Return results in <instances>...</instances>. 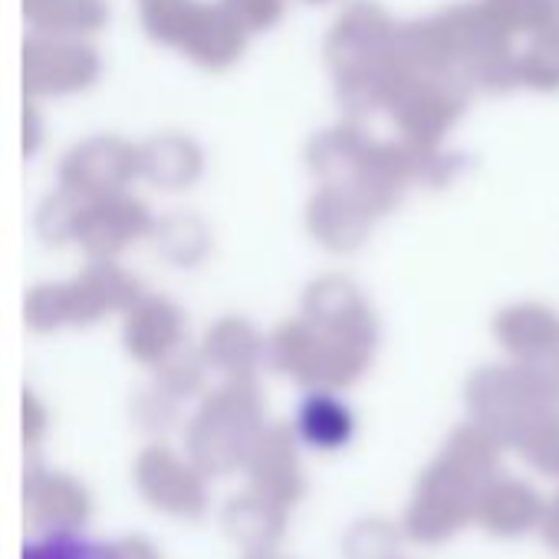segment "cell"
Returning <instances> with one entry per match:
<instances>
[{"mask_svg": "<svg viewBox=\"0 0 559 559\" xmlns=\"http://www.w3.org/2000/svg\"><path fill=\"white\" fill-rule=\"evenodd\" d=\"M484 480L461 471L451 461H438L425 471V477L415 487L412 503L405 507L402 530L415 543H444L454 533H461L471 520H477V503L484 493Z\"/></svg>", "mask_w": 559, "mask_h": 559, "instance_id": "6da1fadb", "label": "cell"}, {"mask_svg": "<svg viewBox=\"0 0 559 559\" xmlns=\"http://www.w3.org/2000/svg\"><path fill=\"white\" fill-rule=\"evenodd\" d=\"M135 484L155 510H165L171 516L198 520L207 510V493H204L198 471L181 464L165 448H152L139 457Z\"/></svg>", "mask_w": 559, "mask_h": 559, "instance_id": "7a4b0ae2", "label": "cell"}, {"mask_svg": "<svg viewBox=\"0 0 559 559\" xmlns=\"http://www.w3.org/2000/svg\"><path fill=\"white\" fill-rule=\"evenodd\" d=\"M24 513L37 533H73L90 516V497L67 474L31 471L24 487Z\"/></svg>", "mask_w": 559, "mask_h": 559, "instance_id": "3957f363", "label": "cell"}, {"mask_svg": "<svg viewBox=\"0 0 559 559\" xmlns=\"http://www.w3.org/2000/svg\"><path fill=\"white\" fill-rule=\"evenodd\" d=\"M247 477L250 490L290 507L304 493V477L297 467V451L287 431H276L247 451Z\"/></svg>", "mask_w": 559, "mask_h": 559, "instance_id": "277c9868", "label": "cell"}, {"mask_svg": "<svg viewBox=\"0 0 559 559\" xmlns=\"http://www.w3.org/2000/svg\"><path fill=\"white\" fill-rule=\"evenodd\" d=\"M546 503L530 484L520 480H490L477 503V520L493 536H523L543 523Z\"/></svg>", "mask_w": 559, "mask_h": 559, "instance_id": "5b68a950", "label": "cell"}, {"mask_svg": "<svg viewBox=\"0 0 559 559\" xmlns=\"http://www.w3.org/2000/svg\"><path fill=\"white\" fill-rule=\"evenodd\" d=\"M221 530L230 543L247 549H273L287 533V507L257 490L230 497L221 510Z\"/></svg>", "mask_w": 559, "mask_h": 559, "instance_id": "8992f818", "label": "cell"}, {"mask_svg": "<svg viewBox=\"0 0 559 559\" xmlns=\"http://www.w3.org/2000/svg\"><path fill=\"white\" fill-rule=\"evenodd\" d=\"M250 451V421L237 412H214L191 435V457L204 474H227Z\"/></svg>", "mask_w": 559, "mask_h": 559, "instance_id": "52a82bcc", "label": "cell"}, {"mask_svg": "<svg viewBox=\"0 0 559 559\" xmlns=\"http://www.w3.org/2000/svg\"><path fill=\"white\" fill-rule=\"evenodd\" d=\"M356 431L353 412L330 392H310L297 408V438L320 451L346 448Z\"/></svg>", "mask_w": 559, "mask_h": 559, "instance_id": "ba28073f", "label": "cell"}, {"mask_svg": "<svg viewBox=\"0 0 559 559\" xmlns=\"http://www.w3.org/2000/svg\"><path fill=\"white\" fill-rule=\"evenodd\" d=\"M402 530L385 516H362L343 533V559H395Z\"/></svg>", "mask_w": 559, "mask_h": 559, "instance_id": "9c48e42d", "label": "cell"}, {"mask_svg": "<svg viewBox=\"0 0 559 559\" xmlns=\"http://www.w3.org/2000/svg\"><path fill=\"white\" fill-rule=\"evenodd\" d=\"M21 559H116L112 543L86 539L73 533H44L40 539L27 543Z\"/></svg>", "mask_w": 559, "mask_h": 559, "instance_id": "30bf717a", "label": "cell"}, {"mask_svg": "<svg viewBox=\"0 0 559 559\" xmlns=\"http://www.w3.org/2000/svg\"><path fill=\"white\" fill-rule=\"evenodd\" d=\"M444 461L457 464L461 471L474 474L477 480L490 484L493 480V444L484 438V435H471V431H461L451 448L444 451Z\"/></svg>", "mask_w": 559, "mask_h": 559, "instance_id": "8fae6325", "label": "cell"}, {"mask_svg": "<svg viewBox=\"0 0 559 559\" xmlns=\"http://www.w3.org/2000/svg\"><path fill=\"white\" fill-rule=\"evenodd\" d=\"M523 457H530V464L543 474H559V425H533L523 441Z\"/></svg>", "mask_w": 559, "mask_h": 559, "instance_id": "7c38bea8", "label": "cell"}, {"mask_svg": "<svg viewBox=\"0 0 559 559\" xmlns=\"http://www.w3.org/2000/svg\"><path fill=\"white\" fill-rule=\"evenodd\" d=\"M112 546H116V559H162L145 536H122Z\"/></svg>", "mask_w": 559, "mask_h": 559, "instance_id": "4fadbf2b", "label": "cell"}, {"mask_svg": "<svg viewBox=\"0 0 559 559\" xmlns=\"http://www.w3.org/2000/svg\"><path fill=\"white\" fill-rule=\"evenodd\" d=\"M539 533H543V543H546L549 549H556V552H559V493L546 503V510H543V523H539Z\"/></svg>", "mask_w": 559, "mask_h": 559, "instance_id": "5bb4252c", "label": "cell"}, {"mask_svg": "<svg viewBox=\"0 0 559 559\" xmlns=\"http://www.w3.org/2000/svg\"><path fill=\"white\" fill-rule=\"evenodd\" d=\"M243 559H287V556H280L276 549H247Z\"/></svg>", "mask_w": 559, "mask_h": 559, "instance_id": "9a60e30c", "label": "cell"}]
</instances>
